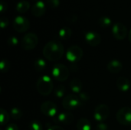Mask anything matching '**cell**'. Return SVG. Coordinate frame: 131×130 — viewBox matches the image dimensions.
Listing matches in <instances>:
<instances>
[{
	"label": "cell",
	"instance_id": "3957f363",
	"mask_svg": "<svg viewBox=\"0 0 131 130\" xmlns=\"http://www.w3.org/2000/svg\"><path fill=\"white\" fill-rule=\"evenodd\" d=\"M52 76L58 81H65L69 76L68 68L62 64H57L52 69Z\"/></svg>",
	"mask_w": 131,
	"mask_h": 130
},
{
	"label": "cell",
	"instance_id": "ac0fdd59",
	"mask_svg": "<svg viewBox=\"0 0 131 130\" xmlns=\"http://www.w3.org/2000/svg\"><path fill=\"white\" fill-rule=\"evenodd\" d=\"M76 127L78 130H91V122L88 119L81 118L80 120H78Z\"/></svg>",
	"mask_w": 131,
	"mask_h": 130
},
{
	"label": "cell",
	"instance_id": "44dd1931",
	"mask_svg": "<svg viewBox=\"0 0 131 130\" xmlns=\"http://www.w3.org/2000/svg\"><path fill=\"white\" fill-rule=\"evenodd\" d=\"M46 62L45 60L41 59V58H38L37 60H35V61L34 62V67L37 71H43L44 70H45L46 68Z\"/></svg>",
	"mask_w": 131,
	"mask_h": 130
},
{
	"label": "cell",
	"instance_id": "7c38bea8",
	"mask_svg": "<svg viewBox=\"0 0 131 130\" xmlns=\"http://www.w3.org/2000/svg\"><path fill=\"white\" fill-rule=\"evenodd\" d=\"M85 41L91 47H97L101 44V38L100 34L95 31H88L85 34Z\"/></svg>",
	"mask_w": 131,
	"mask_h": 130
},
{
	"label": "cell",
	"instance_id": "f35d334b",
	"mask_svg": "<svg viewBox=\"0 0 131 130\" xmlns=\"http://www.w3.org/2000/svg\"><path fill=\"white\" fill-rule=\"evenodd\" d=\"M130 130H131V129H130Z\"/></svg>",
	"mask_w": 131,
	"mask_h": 130
},
{
	"label": "cell",
	"instance_id": "52a82bcc",
	"mask_svg": "<svg viewBox=\"0 0 131 130\" xmlns=\"http://www.w3.org/2000/svg\"><path fill=\"white\" fill-rule=\"evenodd\" d=\"M117 120L119 123L124 126L131 125V108L128 107H123L118 110L116 115Z\"/></svg>",
	"mask_w": 131,
	"mask_h": 130
},
{
	"label": "cell",
	"instance_id": "cb8c5ba5",
	"mask_svg": "<svg viewBox=\"0 0 131 130\" xmlns=\"http://www.w3.org/2000/svg\"><path fill=\"white\" fill-rule=\"evenodd\" d=\"M10 116L15 120H20L21 117H22V111L18 108V107H13L12 110H11V112H10Z\"/></svg>",
	"mask_w": 131,
	"mask_h": 130
},
{
	"label": "cell",
	"instance_id": "4fadbf2b",
	"mask_svg": "<svg viewBox=\"0 0 131 130\" xmlns=\"http://www.w3.org/2000/svg\"><path fill=\"white\" fill-rule=\"evenodd\" d=\"M46 10L45 4L42 1H37L31 8V13L35 17H41L45 15Z\"/></svg>",
	"mask_w": 131,
	"mask_h": 130
},
{
	"label": "cell",
	"instance_id": "1f68e13d",
	"mask_svg": "<svg viewBox=\"0 0 131 130\" xmlns=\"http://www.w3.org/2000/svg\"><path fill=\"white\" fill-rule=\"evenodd\" d=\"M8 8V5H7V3L4 1H1L0 2V11L2 13L5 12Z\"/></svg>",
	"mask_w": 131,
	"mask_h": 130
},
{
	"label": "cell",
	"instance_id": "603a6c76",
	"mask_svg": "<svg viewBox=\"0 0 131 130\" xmlns=\"http://www.w3.org/2000/svg\"><path fill=\"white\" fill-rule=\"evenodd\" d=\"M10 117H11L10 114H8V113L5 110H4V109L0 110V120H1L2 126L6 125L8 123Z\"/></svg>",
	"mask_w": 131,
	"mask_h": 130
},
{
	"label": "cell",
	"instance_id": "e0dca14e",
	"mask_svg": "<svg viewBox=\"0 0 131 130\" xmlns=\"http://www.w3.org/2000/svg\"><path fill=\"white\" fill-rule=\"evenodd\" d=\"M69 87L71 90L74 93H81L82 90V82L78 78H74L71 80L69 84Z\"/></svg>",
	"mask_w": 131,
	"mask_h": 130
},
{
	"label": "cell",
	"instance_id": "e575fe53",
	"mask_svg": "<svg viewBox=\"0 0 131 130\" xmlns=\"http://www.w3.org/2000/svg\"><path fill=\"white\" fill-rule=\"evenodd\" d=\"M77 16L75 15H70V16H68V18H67V20L69 21V22H71V23H74L76 21H77Z\"/></svg>",
	"mask_w": 131,
	"mask_h": 130
},
{
	"label": "cell",
	"instance_id": "d590c367",
	"mask_svg": "<svg viewBox=\"0 0 131 130\" xmlns=\"http://www.w3.org/2000/svg\"><path fill=\"white\" fill-rule=\"evenodd\" d=\"M48 130H64L61 126H51L50 128H48Z\"/></svg>",
	"mask_w": 131,
	"mask_h": 130
},
{
	"label": "cell",
	"instance_id": "2e32d148",
	"mask_svg": "<svg viewBox=\"0 0 131 130\" xmlns=\"http://www.w3.org/2000/svg\"><path fill=\"white\" fill-rule=\"evenodd\" d=\"M117 87L121 92H127L130 90V84L127 78L124 77H120L117 80Z\"/></svg>",
	"mask_w": 131,
	"mask_h": 130
},
{
	"label": "cell",
	"instance_id": "5bb4252c",
	"mask_svg": "<svg viewBox=\"0 0 131 130\" xmlns=\"http://www.w3.org/2000/svg\"><path fill=\"white\" fill-rule=\"evenodd\" d=\"M57 120L58 123L63 125H71L74 122V118L72 113L69 112H64L58 115V116L57 117Z\"/></svg>",
	"mask_w": 131,
	"mask_h": 130
},
{
	"label": "cell",
	"instance_id": "484cf974",
	"mask_svg": "<svg viewBox=\"0 0 131 130\" xmlns=\"http://www.w3.org/2000/svg\"><path fill=\"white\" fill-rule=\"evenodd\" d=\"M65 93V87L63 85L58 86L54 90V96H56L58 98H62Z\"/></svg>",
	"mask_w": 131,
	"mask_h": 130
},
{
	"label": "cell",
	"instance_id": "4316f807",
	"mask_svg": "<svg viewBox=\"0 0 131 130\" xmlns=\"http://www.w3.org/2000/svg\"><path fill=\"white\" fill-rule=\"evenodd\" d=\"M29 128L31 130H43L42 125L38 121H33L30 123Z\"/></svg>",
	"mask_w": 131,
	"mask_h": 130
},
{
	"label": "cell",
	"instance_id": "6da1fadb",
	"mask_svg": "<svg viewBox=\"0 0 131 130\" xmlns=\"http://www.w3.org/2000/svg\"><path fill=\"white\" fill-rule=\"evenodd\" d=\"M64 53L63 44L58 41H51L48 42L43 48L44 57L51 61L60 60Z\"/></svg>",
	"mask_w": 131,
	"mask_h": 130
},
{
	"label": "cell",
	"instance_id": "8992f818",
	"mask_svg": "<svg viewBox=\"0 0 131 130\" xmlns=\"http://www.w3.org/2000/svg\"><path fill=\"white\" fill-rule=\"evenodd\" d=\"M84 54L82 48L77 45L71 46L66 52V58L68 61L71 63H75L79 61Z\"/></svg>",
	"mask_w": 131,
	"mask_h": 130
},
{
	"label": "cell",
	"instance_id": "ba28073f",
	"mask_svg": "<svg viewBox=\"0 0 131 130\" xmlns=\"http://www.w3.org/2000/svg\"><path fill=\"white\" fill-rule=\"evenodd\" d=\"M13 28L16 31L22 33L27 31L29 29L30 22L26 18L21 15H18L16 16L13 21Z\"/></svg>",
	"mask_w": 131,
	"mask_h": 130
},
{
	"label": "cell",
	"instance_id": "30bf717a",
	"mask_svg": "<svg viewBox=\"0 0 131 130\" xmlns=\"http://www.w3.org/2000/svg\"><path fill=\"white\" fill-rule=\"evenodd\" d=\"M127 28L122 23H116L113 25L112 34L114 37L117 40H123L127 35Z\"/></svg>",
	"mask_w": 131,
	"mask_h": 130
},
{
	"label": "cell",
	"instance_id": "d4e9b609",
	"mask_svg": "<svg viewBox=\"0 0 131 130\" xmlns=\"http://www.w3.org/2000/svg\"><path fill=\"white\" fill-rule=\"evenodd\" d=\"M11 67V63L7 59H3L0 62V69L3 73L8 72Z\"/></svg>",
	"mask_w": 131,
	"mask_h": 130
},
{
	"label": "cell",
	"instance_id": "74e56055",
	"mask_svg": "<svg viewBox=\"0 0 131 130\" xmlns=\"http://www.w3.org/2000/svg\"><path fill=\"white\" fill-rule=\"evenodd\" d=\"M35 1H37V0H35Z\"/></svg>",
	"mask_w": 131,
	"mask_h": 130
},
{
	"label": "cell",
	"instance_id": "f546056e",
	"mask_svg": "<svg viewBox=\"0 0 131 130\" xmlns=\"http://www.w3.org/2000/svg\"><path fill=\"white\" fill-rule=\"evenodd\" d=\"M8 25V19L5 17H2L0 20V26L2 28H5Z\"/></svg>",
	"mask_w": 131,
	"mask_h": 130
},
{
	"label": "cell",
	"instance_id": "836d02e7",
	"mask_svg": "<svg viewBox=\"0 0 131 130\" xmlns=\"http://www.w3.org/2000/svg\"><path fill=\"white\" fill-rule=\"evenodd\" d=\"M5 130H18V126L16 124L11 123V124H8L6 126Z\"/></svg>",
	"mask_w": 131,
	"mask_h": 130
},
{
	"label": "cell",
	"instance_id": "277c9868",
	"mask_svg": "<svg viewBox=\"0 0 131 130\" xmlns=\"http://www.w3.org/2000/svg\"><path fill=\"white\" fill-rule=\"evenodd\" d=\"M81 105V101L74 94H68L62 100V107L68 111L75 110Z\"/></svg>",
	"mask_w": 131,
	"mask_h": 130
},
{
	"label": "cell",
	"instance_id": "d6a6232c",
	"mask_svg": "<svg viewBox=\"0 0 131 130\" xmlns=\"http://www.w3.org/2000/svg\"><path fill=\"white\" fill-rule=\"evenodd\" d=\"M79 98L81 100V101H88L89 100V96L86 93H79Z\"/></svg>",
	"mask_w": 131,
	"mask_h": 130
},
{
	"label": "cell",
	"instance_id": "7a4b0ae2",
	"mask_svg": "<svg viewBox=\"0 0 131 130\" xmlns=\"http://www.w3.org/2000/svg\"><path fill=\"white\" fill-rule=\"evenodd\" d=\"M36 89L38 93L42 96H48L51 94L54 89L51 77L46 75L41 77L36 83Z\"/></svg>",
	"mask_w": 131,
	"mask_h": 130
},
{
	"label": "cell",
	"instance_id": "f1b7e54d",
	"mask_svg": "<svg viewBox=\"0 0 131 130\" xmlns=\"http://www.w3.org/2000/svg\"><path fill=\"white\" fill-rule=\"evenodd\" d=\"M7 43L9 46L15 47L18 44V39L15 36H10L7 39Z\"/></svg>",
	"mask_w": 131,
	"mask_h": 130
},
{
	"label": "cell",
	"instance_id": "9c48e42d",
	"mask_svg": "<svg viewBox=\"0 0 131 130\" xmlns=\"http://www.w3.org/2000/svg\"><path fill=\"white\" fill-rule=\"evenodd\" d=\"M109 115H110V109L105 104L98 105L94 110V119L99 123H103L104 121H105L108 118Z\"/></svg>",
	"mask_w": 131,
	"mask_h": 130
},
{
	"label": "cell",
	"instance_id": "ffe728a7",
	"mask_svg": "<svg viewBox=\"0 0 131 130\" xmlns=\"http://www.w3.org/2000/svg\"><path fill=\"white\" fill-rule=\"evenodd\" d=\"M72 34V31L68 27H64L58 31V37L62 40H67L71 38Z\"/></svg>",
	"mask_w": 131,
	"mask_h": 130
},
{
	"label": "cell",
	"instance_id": "9a60e30c",
	"mask_svg": "<svg viewBox=\"0 0 131 130\" xmlns=\"http://www.w3.org/2000/svg\"><path fill=\"white\" fill-rule=\"evenodd\" d=\"M123 69V64L120 61L112 60L107 64V70L112 74H117Z\"/></svg>",
	"mask_w": 131,
	"mask_h": 130
},
{
	"label": "cell",
	"instance_id": "d6986e66",
	"mask_svg": "<svg viewBox=\"0 0 131 130\" xmlns=\"http://www.w3.org/2000/svg\"><path fill=\"white\" fill-rule=\"evenodd\" d=\"M30 8V3L29 2L26 0H21L18 2L16 5V10L17 11L20 13H25Z\"/></svg>",
	"mask_w": 131,
	"mask_h": 130
},
{
	"label": "cell",
	"instance_id": "8d00e7d4",
	"mask_svg": "<svg viewBox=\"0 0 131 130\" xmlns=\"http://www.w3.org/2000/svg\"><path fill=\"white\" fill-rule=\"evenodd\" d=\"M129 41H130V42L131 43V30L130 31V34H129Z\"/></svg>",
	"mask_w": 131,
	"mask_h": 130
},
{
	"label": "cell",
	"instance_id": "7402d4cb",
	"mask_svg": "<svg viewBox=\"0 0 131 130\" xmlns=\"http://www.w3.org/2000/svg\"><path fill=\"white\" fill-rule=\"evenodd\" d=\"M98 24L100 25L101 27H102L104 28H109L111 25L112 21L107 16H101L98 19Z\"/></svg>",
	"mask_w": 131,
	"mask_h": 130
},
{
	"label": "cell",
	"instance_id": "4dcf8cb0",
	"mask_svg": "<svg viewBox=\"0 0 131 130\" xmlns=\"http://www.w3.org/2000/svg\"><path fill=\"white\" fill-rule=\"evenodd\" d=\"M96 130H108V126L104 123H99L96 126Z\"/></svg>",
	"mask_w": 131,
	"mask_h": 130
},
{
	"label": "cell",
	"instance_id": "8fae6325",
	"mask_svg": "<svg viewBox=\"0 0 131 130\" xmlns=\"http://www.w3.org/2000/svg\"><path fill=\"white\" fill-rule=\"evenodd\" d=\"M41 113L48 117H54L57 113V107L56 104L51 101H45L41 106Z\"/></svg>",
	"mask_w": 131,
	"mask_h": 130
},
{
	"label": "cell",
	"instance_id": "83f0119b",
	"mask_svg": "<svg viewBox=\"0 0 131 130\" xmlns=\"http://www.w3.org/2000/svg\"><path fill=\"white\" fill-rule=\"evenodd\" d=\"M46 4L50 8H56L60 5V0H47Z\"/></svg>",
	"mask_w": 131,
	"mask_h": 130
},
{
	"label": "cell",
	"instance_id": "5b68a950",
	"mask_svg": "<svg viewBox=\"0 0 131 130\" xmlns=\"http://www.w3.org/2000/svg\"><path fill=\"white\" fill-rule=\"evenodd\" d=\"M38 43V38L35 33H28L21 39V47L26 51L34 49Z\"/></svg>",
	"mask_w": 131,
	"mask_h": 130
}]
</instances>
